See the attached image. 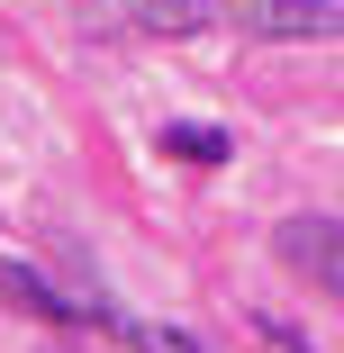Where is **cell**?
<instances>
[{"instance_id":"6da1fadb","label":"cell","mask_w":344,"mask_h":353,"mask_svg":"<svg viewBox=\"0 0 344 353\" xmlns=\"http://www.w3.org/2000/svg\"><path fill=\"white\" fill-rule=\"evenodd\" d=\"M245 37H344V0H218Z\"/></svg>"},{"instance_id":"7a4b0ae2","label":"cell","mask_w":344,"mask_h":353,"mask_svg":"<svg viewBox=\"0 0 344 353\" xmlns=\"http://www.w3.org/2000/svg\"><path fill=\"white\" fill-rule=\"evenodd\" d=\"M281 263L299 272V281H317L326 299H344V227L335 218H281Z\"/></svg>"},{"instance_id":"3957f363","label":"cell","mask_w":344,"mask_h":353,"mask_svg":"<svg viewBox=\"0 0 344 353\" xmlns=\"http://www.w3.org/2000/svg\"><path fill=\"white\" fill-rule=\"evenodd\" d=\"M0 299H10L19 317H45V326H100L109 299H63L54 281H37L28 263H0Z\"/></svg>"},{"instance_id":"277c9868","label":"cell","mask_w":344,"mask_h":353,"mask_svg":"<svg viewBox=\"0 0 344 353\" xmlns=\"http://www.w3.org/2000/svg\"><path fill=\"white\" fill-rule=\"evenodd\" d=\"M118 19L136 37H199V28H218L227 10H218V0H118Z\"/></svg>"},{"instance_id":"5b68a950","label":"cell","mask_w":344,"mask_h":353,"mask_svg":"<svg viewBox=\"0 0 344 353\" xmlns=\"http://www.w3.org/2000/svg\"><path fill=\"white\" fill-rule=\"evenodd\" d=\"M100 326H109L118 344H136V353H209L199 335H181V326H154V317H127V308H100Z\"/></svg>"},{"instance_id":"8992f818","label":"cell","mask_w":344,"mask_h":353,"mask_svg":"<svg viewBox=\"0 0 344 353\" xmlns=\"http://www.w3.org/2000/svg\"><path fill=\"white\" fill-rule=\"evenodd\" d=\"M163 154H181V163H227V136H218V127H163Z\"/></svg>"}]
</instances>
